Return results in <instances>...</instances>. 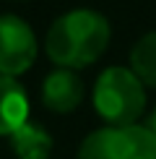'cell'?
Listing matches in <instances>:
<instances>
[{"mask_svg":"<svg viewBox=\"0 0 156 159\" xmlns=\"http://www.w3.org/2000/svg\"><path fill=\"white\" fill-rule=\"evenodd\" d=\"M112 37L109 21L99 11L76 8L57 16L44 37V50L57 68H89L104 55Z\"/></svg>","mask_w":156,"mask_h":159,"instance_id":"obj_1","label":"cell"},{"mask_svg":"<svg viewBox=\"0 0 156 159\" xmlns=\"http://www.w3.org/2000/svg\"><path fill=\"white\" fill-rule=\"evenodd\" d=\"M94 110L107 125H133L146 110V84L130 68L102 70L94 84Z\"/></svg>","mask_w":156,"mask_h":159,"instance_id":"obj_2","label":"cell"},{"mask_svg":"<svg viewBox=\"0 0 156 159\" xmlns=\"http://www.w3.org/2000/svg\"><path fill=\"white\" fill-rule=\"evenodd\" d=\"M78 159H156V136L146 125H104L81 141Z\"/></svg>","mask_w":156,"mask_h":159,"instance_id":"obj_3","label":"cell"},{"mask_svg":"<svg viewBox=\"0 0 156 159\" xmlns=\"http://www.w3.org/2000/svg\"><path fill=\"white\" fill-rule=\"evenodd\" d=\"M37 34L24 18L3 13L0 16V73L21 76L37 60Z\"/></svg>","mask_w":156,"mask_h":159,"instance_id":"obj_4","label":"cell"},{"mask_svg":"<svg viewBox=\"0 0 156 159\" xmlns=\"http://www.w3.org/2000/svg\"><path fill=\"white\" fill-rule=\"evenodd\" d=\"M83 78L73 68H55L42 81V104L50 112L68 115L83 102Z\"/></svg>","mask_w":156,"mask_h":159,"instance_id":"obj_5","label":"cell"},{"mask_svg":"<svg viewBox=\"0 0 156 159\" xmlns=\"http://www.w3.org/2000/svg\"><path fill=\"white\" fill-rule=\"evenodd\" d=\"M29 120V97L13 76L0 73V136H11Z\"/></svg>","mask_w":156,"mask_h":159,"instance_id":"obj_6","label":"cell"},{"mask_svg":"<svg viewBox=\"0 0 156 159\" xmlns=\"http://www.w3.org/2000/svg\"><path fill=\"white\" fill-rule=\"evenodd\" d=\"M8 138H11L13 154L18 159H50V154H52V136L39 123L26 120Z\"/></svg>","mask_w":156,"mask_h":159,"instance_id":"obj_7","label":"cell"},{"mask_svg":"<svg viewBox=\"0 0 156 159\" xmlns=\"http://www.w3.org/2000/svg\"><path fill=\"white\" fill-rule=\"evenodd\" d=\"M130 70L146 86L156 89V29L143 34L130 50Z\"/></svg>","mask_w":156,"mask_h":159,"instance_id":"obj_8","label":"cell"},{"mask_svg":"<svg viewBox=\"0 0 156 159\" xmlns=\"http://www.w3.org/2000/svg\"><path fill=\"white\" fill-rule=\"evenodd\" d=\"M146 128H148V130H151V133L156 136V107H154V112H151V115H148V123H146Z\"/></svg>","mask_w":156,"mask_h":159,"instance_id":"obj_9","label":"cell"}]
</instances>
